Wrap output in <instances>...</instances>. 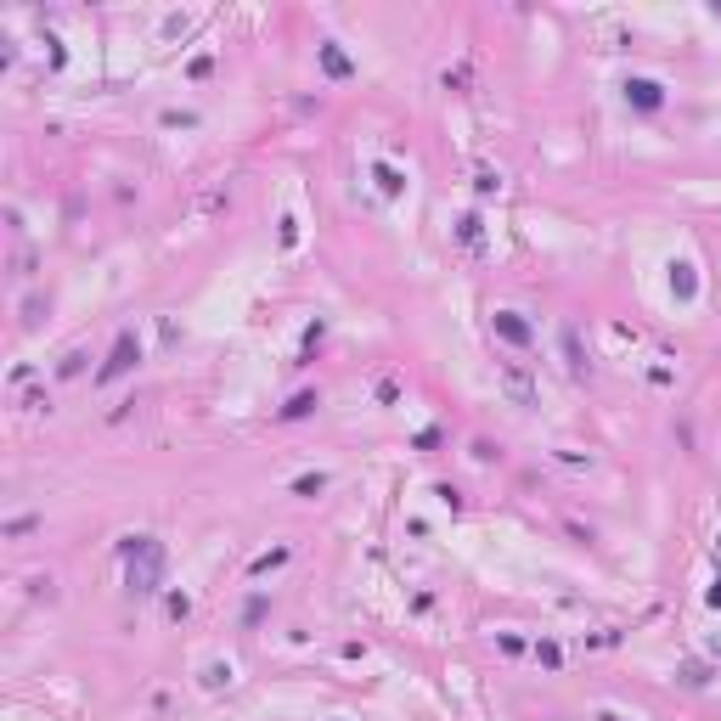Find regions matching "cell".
I'll return each mask as SVG.
<instances>
[{"instance_id": "obj_1", "label": "cell", "mask_w": 721, "mask_h": 721, "mask_svg": "<svg viewBox=\"0 0 721 721\" xmlns=\"http://www.w3.org/2000/svg\"><path fill=\"white\" fill-rule=\"evenodd\" d=\"M130 553H141V563L130 558V586H136V592H153V586H158V563H163L158 541L141 536V541H130Z\"/></svg>"}, {"instance_id": "obj_2", "label": "cell", "mask_w": 721, "mask_h": 721, "mask_svg": "<svg viewBox=\"0 0 721 721\" xmlns=\"http://www.w3.org/2000/svg\"><path fill=\"white\" fill-rule=\"evenodd\" d=\"M130 361H136V338H130V332H124V338H119V344H113V361H107V367H102V378H119V372H124V367H130Z\"/></svg>"}]
</instances>
